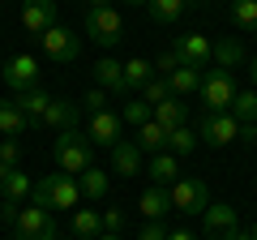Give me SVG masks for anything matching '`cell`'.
Returning a JSON list of instances; mask_svg holds the SVG:
<instances>
[{"label": "cell", "instance_id": "cell-1", "mask_svg": "<svg viewBox=\"0 0 257 240\" xmlns=\"http://www.w3.org/2000/svg\"><path fill=\"white\" fill-rule=\"evenodd\" d=\"M35 206H47V210H77L82 206V189H77V176L52 172L43 180H35V193H30Z\"/></svg>", "mask_w": 257, "mask_h": 240}, {"label": "cell", "instance_id": "cell-2", "mask_svg": "<svg viewBox=\"0 0 257 240\" xmlns=\"http://www.w3.org/2000/svg\"><path fill=\"white\" fill-rule=\"evenodd\" d=\"M52 155H56V163H60L64 176H82L86 167H94V146H90V138H86V133H77V129L56 133Z\"/></svg>", "mask_w": 257, "mask_h": 240}, {"label": "cell", "instance_id": "cell-3", "mask_svg": "<svg viewBox=\"0 0 257 240\" xmlns=\"http://www.w3.org/2000/svg\"><path fill=\"white\" fill-rule=\"evenodd\" d=\"M167 197H172V210H180L184 219H197L210 206V189H206L202 176H176L167 185Z\"/></svg>", "mask_w": 257, "mask_h": 240}, {"label": "cell", "instance_id": "cell-4", "mask_svg": "<svg viewBox=\"0 0 257 240\" xmlns=\"http://www.w3.org/2000/svg\"><path fill=\"white\" fill-rule=\"evenodd\" d=\"M202 107L210 111V116H219V111H231V99H236V77L227 73V69H219V65H210L202 73Z\"/></svg>", "mask_w": 257, "mask_h": 240}, {"label": "cell", "instance_id": "cell-5", "mask_svg": "<svg viewBox=\"0 0 257 240\" xmlns=\"http://www.w3.org/2000/svg\"><path fill=\"white\" fill-rule=\"evenodd\" d=\"M13 236H18V240H60V227H56V219H52L47 206H35V202H30L26 210H18Z\"/></svg>", "mask_w": 257, "mask_h": 240}, {"label": "cell", "instance_id": "cell-6", "mask_svg": "<svg viewBox=\"0 0 257 240\" xmlns=\"http://www.w3.org/2000/svg\"><path fill=\"white\" fill-rule=\"evenodd\" d=\"M172 52L180 56L184 69H197V73H206V69L214 65V39L210 35H197V30H189V35H176Z\"/></svg>", "mask_w": 257, "mask_h": 240}, {"label": "cell", "instance_id": "cell-7", "mask_svg": "<svg viewBox=\"0 0 257 240\" xmlns=\"http://www.w3.org/2000/svg\"><path fill=\"white\" fill-rule=\"evenodd\" d=\"M39 47H43V56H47V60H56V65H73L77 56H82V35H73L69 26L56 22L52 30L39 35Z\"/></svg>", "mask_w": 257, "mask_h": 240}, {"label": "cell", "instance_id": "cell-8", "mask_svg": "<svg viewBox=\"0 0 257 240\" xmlns=\"http://www.w3.org/2000/svg\"><path fill=\"white\" fill-rule=\"evenodd\" d=\"M86 35L94 39V43L103 47H116L120 39H124V18H120L116 5H107V9H86Z\"/></svg>", "mask_w": 257, "mask_h": 240}, {"label": "cell", "instance_id": "cell-9", "mask_svg": "<svg viewBox=\"0 0 257 240\" xmlns=\"http://www.w3.org/2000/svg\"><path fill=\"white\" fill-rule=\"evenodd\" d=\"M197 138H202L206 146H231V142H240V120L231 116V111H219V116L202 111V116H197Z\"/></svg>", "mask_w": 257, "mask_h": 240}, {"label": "cell", "instance_id": "cell-10", "mask_svg": "<svg viewBox=\"0 0 257 240\" xmlns=\"http://www.w3.org/2000/svg\"><path fill=\"white\" fill-rule=\"evenodd\" d=\"M86 138H90V146H116V142H124V120H120V111H90V129H86Z\"/></svg>", "mask_w": 257, "mask_h": 240}, {"label": "cell", "instance_id": "cell-11", "mask_svg": "<svg viewBox=\"0 0 257 240\" xmlns=\"http://www.w3.org/2000/svg\"><path fill=\"white\" fill-rule=\"evenodd\" d=\"M240 231V219H236V206H206L202 214V236L206 240H231Z\"/></svg>", "mask_w": 257, "mask_h": 240}, {"label": "cell", "instance_id": "cell-12", "mask_svg": "<svg viewBox=\"0 0 257 240\" xmlns=\"http://www.w3.org/2000/svg\"><path fill=\"white\" fill-rule=\"evenodd\" d=\"M39 73H43V69H39V60H35V56H26V52H18L9 65H0V77L13 86V94H18V90H30V86H39Z\"/></svg>", "mask_w": 257, "mask_h": 240}, {"label": "cell", "instance_id": "cell-13", "mask_svg": "<svg viewBox=\"0 0 257 240\" xmlns=\"http://www.w3.org/2000/svg\"><path fill=\"white\" fill-rule=\"evenodd\" d=\"M22 26L26 35H43V30L56 26V0H22Z\"/></svg>", "mask_w": 257, "mask_h": 240}, {"label": "cell", "instance_id": "cell-14", "mask_svg": "<svg viewBox=\"0 0 257 240\" xmlns=\"http://www.w3.org/2000/svg\"><path fill=\"white\" fill-rule=\"evenodd\" d=\"M13 103H18V111L30 120V129H39L43 111L52 107V94H47L43 86H30V90H18V94H13Z\"/></svg>", "mask_w": 257, "mask_h": 240}, {"label": "cell", "instance_id": "cell-15", "mask_svg": "<svg viewBox=\"0 0 257 240\" xmlns=\"http://www.w3.org/2000/svg\"><path fill=\"white\" fill-rule=\"evenodd\" d=\"M39 129H77V103L73 99H52V107L43 111V120H39Z\"/></svg>", "mask_w": 257, "mask_h": 240}, {"label": "cell", "instance_id": "cell-16", "mask_svg": "<svg viewBox=\"0 0 257 240\" xmlns=\"http://www.w3.org/2000/svg\"><path fill=\"white\" fill-rule=\"evenodd\" d=\"M94 86L107 90V94H128V86H124V65L111 60V56H103L99 65H94Z\"/></svg>", "mask_w": 257, "mask_h": 240}, {"label": "cell", "instance_id": "cell-17", "mask_svg": "<svg viewBox=\"0 0 257 240\" xmlns=\"http://www.w3.org/2000/svg\"><path fill=\"white\" fill-rule=\"evenodd\" d=\"M30 193H35V180H30V176L22 172V167L5 172V180H0V202H13V206H22Z\"/></svg>", "mask_w": 257, "mask_h": 240}, {"label": "cell", "instance_id": "cell-18", "mask_svg": "<svg viewBox=\"0 0 257 240\" xmlns=\"http://www.w3.org/2000/svg\"><path fill=\"white\" fill-rule=\"evenodd\" d=\"M150 120L163 125V133H172V129H180V125H189V103L172 94L167 103H159V107H155V116H150Z\"/></svg>", "mask_w": 257, "mask_h": 240}, {"label": "cell", "instance_id": "cell-19", "mask_svg": "<svg viewBox=\"0 0 257 240\" xmlns=\"http://www.w3.org/2000/svg\"><path fill=\"white\" fill-rule=\"evenodd\" d=\"M146 176L155 180V185H172L176 176H180V159L172 155V150H159V155H150V167H146Z\"/></svg>", "mask_w": 257, "mask_h": 240}, {"label": "cell", "instance_id": "cell-20", "mask_svg": "<svg viewBox=\"0 0 257 240\" xmlns=\"http://www.w3.org/2000/svg\"><path fill=\"white\" fill-rule=\"evenodd\" d=\"M111 167H116L120 176H138L142 172V150H138V142H116L111 146Z\"/></svg>", "mask_w": 257, "mask_h": 240}, {"label": "cell", "instance_id": "cell-21", "mask_svg": "<svg viewBox=\"0 0 257 240\" xmlns=\"http://www.w3.org/2000/svg\"><path fill=\"white\" fill-rule=\"evenodd\" d=\"M138 210L146 214V219H159V223H163V214L172 210V197H167V189H163V185H150L146 193L138 197Z\"/></svg>", "mask_w": 257, "mask_h": 240}, {"label": "cell", "instance_id": "cell-22", "mask_svg": "<svg viewBox=\"0 0 257 240\" xmlns=\"http://www.w3.org/2000/svg\"><path fill=\"white\" fill-rule=\"evenodd\" d=\"M73 236H77V240L103 236V214L94 210V206H77V210H73Z\"/></svg>", "mask_w": 257, "mask_h": 240}, {"label": "cell", "instance_id": "cell-23", "mask_svg": "<svg viewBox=\"0 0 257 240\" xmlns=\"http://www.w3.org/2000/svg\"><path fill=\"white\" fill-rule=\"evenodd\" d=\"M214 65H219V69H227V73H231V69H240V65H244V43H240V39H214Z\"/></svg>", "mask_w": 257, "mask_h": 240}, {"label": "cell", "instance_id": "cell-24", "mask_svg": "<svg viewBox=\"0 0 257 240\" xmlns=\"http://www.w3.org/2000/svg\"><path fill=\"white\" fill-rule=\"evenodd\" d=\"M107 172L103 167H86L82 176H77V189H82V197H90V202H99V197H107Z\"/></svg>", "mask_w": 257, "mask_h": 240}, {"label": "cell", "instance_id": "cell-25", "mask_svg": "<svg viewBox=\"0 0 257 240\" xmlns=\"http://www.w3.org/2000/svg\"><path fill=\"white\" fill-rule=\"evenodd\" d=\"M184 9H189V0H150L146 5V13L159 22V26H176Z\"/></svg>", "mask_w": 257, "mask_h": 240}, {"label": "cell", "instance_id": "cell-26", "mask_svg": "<svg viewBox=\"0 0 257 240\" xmlns=\"http://www.w3.org/2000/svg\"><path fill=\"white\" fill-rule=\"evenodd\" d=\"M26 129H30V120L18 111V103H13V99L0 103V133H5V138H22Z\"/></svg>", "mask_w": 257, "mask_h": 240}, {"label": "cell", "instance_id": "cell-27", "mask_svg": "<svg viewBox=\"0 0 257 240\" xmlns=\"http://www.w3.org/2000/svg\"><path fill=\"white\" fill-rule=\"evenodd\" d=\"M167 86H172V94L176 99H184V94H197V86H202V73H197V69H176L172 77H167Z\"/></svg>", "mask_w": 257, "mask_h": 240}, {"label": "cell", "instance_id": "cell-28", "mask_svg": "<svg viewBox=\"0 0 257 240\" xmlns=\"http://www.w3.org/2000/svg\"><path fill=\"white\" fill-rule=\"evenodd\" d=\"M138 150H150V155H159V150H167V133L163 125H155V120H146L138 129Z\"/></svg>", "mask_w": 257, "mask_h": 240}, {"label": "cell", "instance_id": "cell-29", "mask_svg": "<svg viewBox=\"0 0 257 240\" xmlns=\"http://www.w3.org/2000/svg\"><path fill=\"white\" fill-rule=\"evenodd\" d=\"M231 116H236L240 125H257V90H236V99H231Z\"/></svg>", "mask_w": 257, "mask_h": 240}, {"label": "cell", "instance_id": "cell-30", "mask_svg": "<svg viewBox=\"0 0 257 240\" xmlns=\"http://www.w3.org/2000/svg\"><path fill=\"white\" fill-rule=\"evenodd\" d=\"M150 77H155V65H150V60H142V56H133V60L124 65V86H128V90H142Z\"/></svg>", "mask_w": 257, "mask_h": 240}, {"label": "cell", "instance_id": "cell-31", "mask_svg": "<svg viewBox=\"0 0 257 240\" xmlns=\"http://www.w3.org/2000/svg\"><path fill=\"white\" fill-rule=\"evenodd\" d=\"M167 150H172L176 159L189 155V150H197V129H193V125H180V129H172V133H167Z\"/></svg>", "mask_w": 257, "mask_h": 240}, {"label": "cell", "instance_id": "cell-32", "mask_svg": "<svg viewBox=\"0 0 257 240\" xmlns=\"http://www.w3.org/2000/svg\"><path fill=\"white\" fill-rule=\"evenodd\" d=\"M231 22H236L244 35L257 30V0H231Z\"/></svg>", "mask_w": 257, "mask_h": 240}, {"label": "cell", "instance_id": "cell-33", "mask_svg": "<svg viewBox=\"0 0 257 240\" xmlns=\"http://www.w3.org/2000/svg\"><path fill=\"white\" fill-rule=\"evenodd\" d=\"M150 116H155V107H150L146 99H138V103H124V107H120V120H124L128 129H142V125H146Z\"/></svg>", "mask_w": 257, "mask_h": 240}, {"label": "cell", "instance_id": "cell-34", "mask_svg": "<svg viewBox=\"0 0 257 240\" xmlns=\"http://www.w3.org/2000/svg\"><path fill=\"white\" fill-rule=\"evenodd\" d=\"M142 99H146L150 107H159V103H167V99H172V86H167L163 77H150V82L142 86Z\"/></svg>", "mask_w": 257, "mask_h": 240}, {"label": "cell", "instance_id": "cell-35", "mask_svg": "<svg viewBox=\"0 0 257 240\" xmlns=\"http://www.w3.org/2000/svg\"><path fill=\"white\" fill-rule=\"evenodd\" d=\"M176 69H180V56H176L172 47H167V52H159V60H155V77H163V82H167Z\"/></svg>", "mask_w": 257, "mask_h": 240}, {"label": "cell", "instance_id": "cell-36", "mask_svg": "<svg viewBox=\"0 0 257 240\" xmlns=\"http://www.w3.org/2000/svg\"><path fill=\"white\" fill-rule=\"evenodd\" d=\"M120 227H124V210H103V231L120 236Z\"/></svg>", "mask_w": 257, "mask_h": 240}, {"label": "cell", "instance_id": "cell-37", "mask_svg": "<svg viewBox=\"0 0 257 240\" xmlns=\"http://www.w3.org/2000/svg\"><path fill=\"white\" fill-rule=\"evenodd\" d=\"M138 240H167V231H163V223H159V219H146V227L138 231Z\"/></svg>", "mask_w": 257, "mask_h": 240}, {"label": "cell", "instance_id": "cell-38", "mask_svg": "<svg viewBox=\"0 0 257 240\" xmlns=\"http://www.w3.org/2000/svg\"><path fill=\"white\" fill-rule=\"evenodd\" d=\"M103 107H107V90L90 86V94H86V111H103Z\"/></svg>", "mask_w": 257, "mask_h": 240}, {"label": "cell", "instance_id": "cell-39", "mask_svg": "<svg viewBox=\"0 0 257 240\" xmlns=\"http://www.w3.org/2000/svg\"><path fill=\"white\" fill-rule=\"evenodd\" d=\"M18 159H22L18 142H0V163H9V167H18Z\"/></svg>", "mask_w": 257, "mask_h": 240}, {"label": "cell", "instance_id": "cell-40", "mask_svg": "<svg viewBox=\"0 0 257 240\" xmlns=\"http://www.w3.org/2000/svg\"><path fill=\"white\" fill-rule=\"evenodd\" d=\"M18 210H22V206H13V202H0V219H5V223H18Z\"/></svg>", "mask_w": 257, "mask_h": 240}, {"label": "cell", "instance_id": "cell-41", "mask_svg": "<svg viewBox=\"0 0 257 240\" xmlns=\"http://www.w3.org/2000/svg\"><path fill=\"white\" fill-rule=\"evenodd\" d=\"M240 142H253L257 146V125H240Z\"/></svg>", "mask_w": 257, "mask_h": 240}, {"label": "cell", "instance_id": "cell-42", "mask_svg": "<svg viewBox=\"0 0 257 240\" xmlns=\"http://www.w3.org/2000/svg\"><path fill=\"white\" fill-rule=\"evenodd\" d=\"M167 240H197V236H193V231H184V227H180V231H167Z\"/></svg>", "mask_w": 257, "mask_h": 240}, {"label": "cell", "instance_id": "cell-43", "mask_svg": "<svg viewBox=\"0 0 257 240\" xmlns=\"http://www.w3.org/2000/svg\"><path fill=\"white\" fill-rule=\"evenodd\" d=\"M107 5H111V0H90V9H107Z\"/></svg>", "mask_w": 257, "mask_h": 240}, {"label": "cell", "instance_id": "cell-44", "mask_svg": "<svg viewBox=\"0 0 257 240\" xmlns=\"http://www.w3.org/2000/svg\"><path fill=\"white\" fill-rule=\"evenodd\" d=\"M231 240H253V236H248V231H236V236H231Z\"/></svg>", "mask_w": 257, "mask_h": 240}, {"label": "cell", "instance_id": "cell-45", "mask_svg": "<svg viewBox=\"0 0 257 240\" xmlns=\"http://www.w3.org/2000/svg\"><path fill=\"white\" fill-rule=\"evenodd\" d=\"M94 240H120V236H111V231H103V236H94Z\"/></svg>", "mask_w": 257, "mask_h": 240}, {"label": "cell", "instance_id": "cell-46", "mask_svg": "<svg viewBox=\"0 0 257 240\" xmlns=\"http://www.w3.org/2000/svg\"><path fill=\"white\" fill-rule=\"evenodd\" d=\"M253 90H257V56H253Z\"/></svg>", "mask_w": 257, "mask_h": 240}, {"label": "cell", "instance_id": "cell-47", "mask_svg": "<svg viewBox=\"0 0 257 240\" xmlns=\"http://www.w3.org/2000/svg\"><path fill=\"white\" fill-rule=\"evenodd\" d=\"M128 5H142V9H146V5H150V0H128Z\"/></svg>", "mask_w": 257, "mask_h": 240}, {"label": "cell", "instance_id": "cell-48", "mask_svg": "<svg viewBox=\"0 0 257 240\" xmlns=\"http://www.w3.org/2000/svg\"><path fill=\"white\" fill-rule=\"evenodd\" d=\"M248 236H253V240H257V223H253V231H248Z\"/></svg>", "mask_w": 257, "mask_h": 240}, {"label": "cell", "instance_id": "cell-49", "mask_svg": "<svg viewBox=\"0 0 257 240\" xmlns=\"http://www.w3.org/2000/svg\"><path fill=\"white\" fill-rule=\"evenodd\" d=\"M253 189H257V180H253Z\"/></svg>", "mask_w": 257, "mask_h": 240}, {"label": "cell", "instance_id": "cell-50", "mask_svg": "<svg viewBox=\"0 0 257 240\" xmlns=\"http://www.w3.org/2000/svg\"><path fill=\"white\" fill-rule=\"evenodd\" d=\"M0 82H5V77H0Z\"/></svg>", "mask_w": 257, "mask_h": 240}, {"label": "cell", "instance_id": "cell-51", "mask_svg": "<svg viewBox=\"0 0 257 240\" xmlns=\"http://www.w3.org/2000/svg\"><path fill=\"white\" fill-rule=\"evenodd\" d=\"M189 5H193V0H189Z\"/></svg>", "mask_w": 257, "mask_h": 240}]
</instances>
